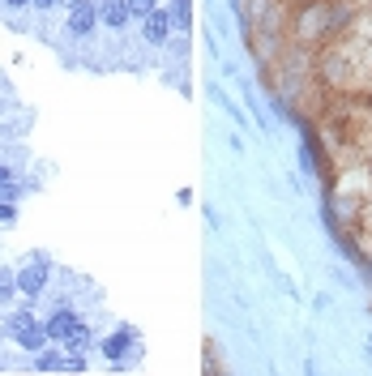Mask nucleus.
Instances as JSON below:
<instances>
[{
    "label": "nucleus",
    "mask_w": 372,
    "mask_h": 376,
    "mask_svg": "<svg viewBox=\"0 0 372 376\" xmlns=\"http://www.w3.org/2000/svg\"><path fill=\"white\" fill-rule=\"evenodd\" d=\"M43 325H47V338H51V342H60V346H65V342L73 338V330L82 325V320H77L69 308H60V312H51V316L43 320Z\"/></svg>",
    "instance_id": "obj_2"
},
{
    "label": "nucleus",
    "mask_w": 372,
    "mask_h": 376,
    "mask_svg": "<svg viewBox=\"0 0 372 376\" xmlns=\"http://www.w3.org/2000/svg\"><path fill=\"white\" fill-rule=\"evenodd\" d=\"M18 219V209H13V201H0V223H13Z\"/></svg>",
    "instance_id": "obj_10"
},
{
    "label": "nucleus",
    "mask_w": 372,
    "mask_h": 376,
    "mask_svg": "<svg viewBox=\"0 0 372 376\" xmlns=\"http://www.w3.org/2000/svg\"><path fill=\"white\" fill-rule=\"evenodd\" d=\"M47 274H51V261H43V257H34V261H26L22 270H18V291L34 304L39 295H43V287H47Z\"/></svg>",
    "instance_id": "obj_1"
},
{
    "label": "nucleus",
    "mask_w": 372,
    "mask_h": 376,
    "mask_svg": "<svg viewBox=\"0 0 372 376\" xmlns=\"http://www.w3.org/2000/svg\"><path fill=\"white\" fill-rule=\"evenodd\" d=\"M34 5H39V9H47V5H56V0H34Z\"/></svg>",
    "instance_id": "obj_14"
},
{
    "label": "nucleus",
    "mask_w": 372,
    "mask_h": 376,
    "mask_svg": "<svg viewBox=\"0 0 372 376\" xmlns=\"http://www.w3.org/2000/svg\"><path fill=\"white\" fill-rule=\"evenodd\" d=\"M9 5H13V9H22V5H34V0H9Z\"/></svg>",
    "instance_id": "obj_12"
},
{
    "label": "nucleus",
    "mask_w": 372,
    "mask_h": 376,
    "mask_svg": "<svg viewBox=\"0 0 372 376\" xmlns=\"http://www.w3.org/2000/svg\"><path fill=\"white\" fill-rule=\"evenodd\" d=\"M65 363H69V351H65V346H60V351H47V346H43V351L34 355V372H65Z\"/></svg>",
    "instance_id": "obj_4"
},
{
    "label": "nucleus",
    "mask_w": 372,
    "mask_h": 376,
    "mask_svg": "<svg viewBox=\"0 0 372 376\" xmlns=\"http://www.w3.org/2000/svg\"><path fill=\"white\" fill-rule=\"evenodd\" d=\"M146 34H150V39H163V34H167V13H154V18H150V30H146Z\"/></svg>",
    "instance_id": "obj_8"
},
{
    "label": "nucleus",
    "mask_w": 372,
    "mask_h": 376,
    "mask_svg": "<svg viewBox=\"0 0 372 376\" xmlns=\"http://www.w3.org/2000/svg\"><path fill=\"white\" fill-rule=\"evenodd\" d=\"M18 197H22L18 184H0V201H18Z\"/></svg>",
    "instance_id": "obj_9"
},
{
    "label": "nucleus",
    "mask_w": 372,
    "mask_h": 376,
    "mask_svg": "<svg viewBox=\"0 0 372 376\" xmlns=\"http://www.w3.org/2000/svg\"><path fill=\"white\" fill-rule=\"evenodd\" d=\"M129 342H133V334H129V330H120V334H112L108 342H103L98 351H103V355H108V359H116V363H120V359L129 355Z\"/></svg>",
    "instance_id": "obj_5"
},
{
    "label": "nucleus",
    "mask_w": 372,
    "mask_h": 376,
    "mask_svg": "<svg viewBox=\"0 0 372 376\" xmlns=\"http://www.w3.org/2000/svg\"><path fill=\"white\" fill-rule=\"evenodd\" d=\"M103 22H108V26H124L129 22V5H120V0H103Z\"/></svg>",
    "instance_id": "obj_6"
},
{
    "label": "nucleus",
    "mask_w": 372,
    "mask_h": 376,
    "mask_svg": "<svg viewBox=\"0 0 372 376\" xmlns=\"http://www.w3.org/2000/svg\"><path fill=\"white\" fill-rule=\"evenodd\" d=\"M0 184H9V167H0Z\"/></svg>",
    "instance_id": "obj_13"
},
{
    "label": "nucleus",
    "mask_w": 372,
    "mask_h": 376,
    "mask_svg": "<svg viewBox=\"0 0 372 376\" xmlns=\"http://www.w3.org/2000/svg\"><path fill=\"white\" fill-rule=\"evenodd\" d=\"M18 295H22L18 291V270H0V304H9Z\"/></svg>",
    "instance_id": "obj_7"
},
{
    "label": "nucleus",
    "mask_w": 372,
    "mask_h": 376,
    "mask_svg": "<svg viewBox=\"0 0 372 376\" xmlns=\"http://www.w3.org/2000/svg\"><path fill=\"white\" fill-rule=\"evenodd\" d=\"M94 22H98V9L90 5V0H77V5L69 9V30H73V34H90Z\"/></svg>",
    "instance_id": "obj_3"
},
{
    "label": "nucleus",
    "mask_w": 372,
    "mask_h": 376,
    "mask_svg": "<svg viewBox=\"0 0 372 376\" xmlns=\"http://www.w3.org/2000/svg\"><path fill=\"white\" fill-rule=\"evenodd\" d=\"M150 5H154V0H129V9H133V13H146Z\"/></svg>",
    "instance_id": "obj_11"
}]
</instances>
